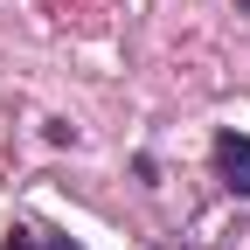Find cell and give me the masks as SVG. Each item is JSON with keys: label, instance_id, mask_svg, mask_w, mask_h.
I'll return each mask as SVG.
<instances>
[{"label": "cell", "instance_id": "1", "mask_svg": "<svg viewBox=\"0 0 250 250\" xmlns=\"http://www.w3.org/2000/svg\"><path fill=\"white\" fill-rule=\"evenodd\" d=\"M215 181L229 195H250V139L243 132H215Z\"/></svg>", "mask_w": 250, "mask_h": 250}, {"label": "cell", "instance_id": "2", "mask_svg": "<svg viewBox=\"0 0 250 250\" xmlns=\"http://www.w3.org/2000/svg\"><path fill=\"white\" fill-rule=\"evenodd\" d=\"M0 250H83V243L56 236V229H35V223H14L7 236H0Z\"/></svg>", "mask_w": 250, "mask_h": 250}]
</instances>
